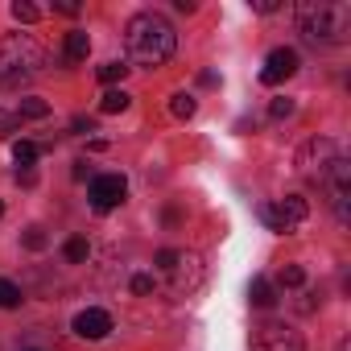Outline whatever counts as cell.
I'll return each mask as SVG.
<instances>
[{"instance_id": "obj_1", "label": "cell", "mask_w": 351, "mask_h": 351, "mask_svg": "<svg viewBox=\"0 0 351 351\" xmlns=\"http://www.w3.org/2000/svg\"><path fill=\"white\" fill-rule=\"evenodd\" d=\"M124 46H128V58L145 71H157L173 58V50H178V34H173V25L161 17V13H136L124 29Z\"/></svg>"}, {"instance_id": "obj_2", "label": "cell", "mask_w": 351, "mask_h": 351, "mask_svg": "<svg viewBox=\"0 0 351 351\" xmlns=\"http://www.w3.org/2000/svg\"><path fill=\"white\" fill-rule=\"evenodd\" d=\"M302 34L314 46H343L351 38V5L347 0H306L298 9Z\"/></svg>"}, {"instance_id": "obj_3", "label": "cell", "mask_w": 351, "mask_h": 351, "mask_svg": "<svg viewBox=\"0 0 351 351\" xmlns=\"http://www.w3.org/2000/svg\"><path fill=\"white\" fill-rule=\"evenodd\" d=\"M46 66V50L34 34H5L0 38V87H21Z\"/></svg>"}, {"instance_id": "obj_4", "label": "cell", "mask_w": 351, "mask_h": 351, "mask_svg": "<svg viewBox=\"0 0 351 351\" xmlns=\"http://www.w3.org/2000/svg\"><path fill=\"white\" fill-rule=\"evenodd\" d=\"M157 269L165 273V285L173 298H186L203 285V261L195 252H173V248H161L157 252Z\"/></svg>"}, {"instance_id": "obj_5", "label": "cell", "mask_w": 351, "mask_h": 351, "mask_svg": "<svg viewBox=\"0 0 351 351\" xmlns=\"http://www.w3.org/2000/svg\"><path fill=\"white\" fill-rule=\"evenodd\" d=\"M335 157H343L339 145H335L330 136H314V141H306V145L298 149V173L322 186V178H326V169L335 165Z\"/></svg>"}, {"instance_id": "obj_6", "label": "cell", "mask_w": 351, "mask_h": 351, "mask_svg": "<svg viewBox=\"0 0 351 351\" xmlns=\"http://www.w3.org/2000/svg\"><path fill=\"white\" fill-rule=\"evenodd\" d=\"M306 199H298V195H285V199H277V203H265L261 207V219L269 223V232H298L302 223H306Z\"/></svg>"}, {"instance_id": "obj_7", "label": "cell", "mask_w": 351, "mask_h": 351, "mask_svg": "<svg viewBox=\"0 0 351 351\" xmlns=\"http://www.w3.org/2000/svg\"><path fill=\"white\" fill-rule=\"evenodd\" d=\"M252 351H306V343L285 322H261L252 330Z\"/></svg>"}, {"instance_id": "obj_8", "label": "cell", "mask_w": 351, "mask_h": 351, "mask_svg": "<svg viewBox=\"0 0 351 351\" xmlns=\"http://www.w3.org/2000/svg\"><path fill=\"white\" fill-rule=\"evenodd\" d=\"M124 195H128V182L120 178V173H99V178H91V186H87V199H91V207L99 215L116 211L124 203Z\"/></svg>"}, {"instance_id": "obj_9", "label": "cell", "mask_w": 351, "mask_h": 351, "mask_svg": "<svg viewBox=\"0 0 351 351\" xmlns=\"http://www.w3.org/2000/svg\"><path fill=\"white\" fill-rule=\"evenodd\" d=\"M293 75H298V50H289V46L273 50V54L265 58V66H261V83H265V87H281V83L293 79Z\"/></svg>"}, {"instance_id": "obj_10", "label": "cell", "mask_w": 351, "mask_h": 351, "mask_svg": "<svg viewBox=\"0 0 351 351\" xmlns=\"http://www.w3.org/2000/svg\"><path fill=\"white\" fill-rule=\"evenodd\" d=\"M112 330V314L108 310H83V314H75V335L79 339H104Z\"/></svg>"}, {"instance_id": "obj_11", "label": "cell", "mask_w": 351, "mask_h": 351, "mask_svg": "<svg viewBox=\"0 0 351 351\" xmlns=\"http://www.w3.org/2000/svg\"><path fill=\"white\" fill-rule=\"evenodd\" d=\"M248 302L261 306V310L277 306V289H273V281H269V277H252V285H248Z\"/></svg>"}, {"instance_id": "obj_12", "label": "cell", "mask_w": 351, "mask_h": 351, "mask_svg": "<svg viewBox=\"0 0 351 351\" xmlns=\"http://www.w3.org/2000/svg\"><path fill=\"white\" fill-rule=\"evenodd\" d=\"M91 54V38L83 34V29H75V34H66V62L75 66V62H83Z\"/></svg>"}, {"instance_id": "obj_13", "label": "cell", "mask_w": 351, "mask_h": 351, "mask_svg": "<svg viewBox=\"0 0 351 351\" xmlns=\"http://www.w3.org/2000/svg\"><path fill=\"white\" fill-rule=\"evenodd\" d=\"M62 256H66V261H71V265H83V261H87V256H91V244H87V240H83V236H71V240H66V244H62Z\"/></svg>"}, {"instance_id": "obj_14", "label": "cell", "mask_w": 351, "mask_h": 351, "mask_svg": "<svg viewBox=\"0 0 351 351\" xmlns=\"http://www.w3.org/2000/svg\"><path fill=\"white\" fill-rule=\"evenodd\" d=\"M42 116H50L46 99H21L17 104V120H42Z\"/></svg>"}, {"instance_id": "obj_15", "label": "cell", "mask_w": 351, "mask_h": 351, "mask_svg": "<svg viewBox=\"0 0 351 351\" xmlns=\"http://www.w3.org/2000/svg\"><path fill=\"white\" fill-rule=\"evenodd\" d=\"M128 108V95L124 91H104V99H99V112L104 116H116V112H124Z\"/></svg>"}, {"instance_id": "obj_16", "label": "cell", "mask_w": 351, "mask_h": 351, "mask_svg": "<svg viewBox=\"0 0 351 351\" xmlns=\"http://www.w3.org/2000/svg\"><path fill=\"white\" fill-rule=\"evenodd\" d=\"M38 153H42V149H38L34 141H17V145H13V161H17V165H25V169L38 161Z\"/></svg>"}, {"instance_id": "obj_17", "label": "cell", "mask_w": 351, "mask_h": 351, "mask_svg": "<svg viewBox=\"0 0 351 351\" xmlns=\"http://www.w3.org/2000/svg\"><path fill=\"white\" fill-rule=\"evenodd\" d=\"M169 112H173V116H178V120H191V116H195V95H186V91H178V95H173V99H169Z\"/></svg>"}, {"instance_id": "obj_18", "label": "cell", "mask_w": 351, "mask_h": 351, "mask_svg": "<svg viewBox=\"0 0 351 351\" xmlns=\"http://www.w3.org/2000/svg\"><path fill=\"white\" fill-rule=\"evenodd\" d=\"M13 306H21V289L9 277H0V310H13Z\"/></svg>"}, {"instance_id": "obj_19", "label": "cell", "mask_w": 351, "mask_h": 351, "mask_svg": "<svg viewBox=\"0 0 351 351\" xmlns=\"http://www.w3.org/2000/svg\"><path fill=\"white\" fill-rule=\"evenodd\" d=\"M13 17H17L21 25H34V21L42 17V9H38V5H29V0H13Z\"/></svg>"}, {"instance_id": "obj_20", "label": "cell", "mask_w": 351, "mask_h": 351, "mask_svg": "<svg viewBox=\"0 0 351 351\" xmlns=\"http://www.w3.org/2000/svg\"><path fill=\"white\" fill-rule=\"evenodd\" d=\"M281 285H285V289H302V285H306V269H302V265H285V269H281Z\"/></svg>"}, {"instance_id": "obj_21", "label": "cell", "mask_w": 351, "mask_h": 351, "mask_svg": "<svg viewBox=\"0 0 351 351\" xmlns=\"http://www.w3.org/2000/svg\"><path fill=\"white\" fill-rule=\"evenodd\" d=\"M124 75H128L124 62H104V66H99V79H104V83H120Z\"/></svg>"}, {"instance_id": "obj_22", "label": "cell", "mask_w": 351, "mask_h": 351, "mask_svg": "<svg viewBox=\"0 0 351 351\" xmlns=\"http://www.w3.org/2000/svg\"><path fill=\"white\" fill-rule=\"evenodd\" d=\"M21 244L38 252V248H46V232H42V228H25V236H21Z\"/></svg>"}, {"instance_id": "obj_23", "label": "cell", "mask_w": 351, "mask_h": 351, "mask_svg": "<svg viewBox=\"0 0 351 351\" xmlns=\"http://www.w3.org/2000/svg\"><path fill=\"white\" fill-rule=\"evenodd\" d=\"M269 116H273V120L293 116V99H273V104H269Z\"/></svg>"}, {"instance_id": "obj_24", "label": "cell", "mask_w": 351, "mask_h": 351, "mask_svg": "<svg viewBox=\"0 0 351 351\" xmlns=\"http://www.w3.org/2000/svg\"><path fill=\"white\" fill-rule=\"evenodd\" d=\"M132 293H153V277L149 273H136L132 277Z\"/></svg>"}, {"instance_id": "obj_25", "label": "cell", "mask_w": 351, "mask_h": 351, "mask_svg": "<svg viewBox=\"0 0 351 351\" xmlns=\"http://www.w3.org/2000/svg\"><path fill=\"white\" fill-rule=\"evenodd\" d=\"M54 9H58V13H66V17H75V13H79V5H75V0H58Z\"/></svg>"}, {"instance_id": "obj_26", "label": "cell", "mask_w": 351, "mask_h": 351, "mask_svg": "<svg viewBox=\"0 0 351 351\" xmlns=\"http://www.w3.org/2000/svg\"><path fill=\"white\" fill-rule=\"evenodd\" d=\"M21 120H17V112H0V128H17Z\"/></svg>"}, {"instance_id": "obj_27", "label": "cell", "mask_w": 351, "mask_h": 351, "mask_svg": "<svg viewBox=\"0 0 351 351\" xmlns=\"http://www.w3.org/2000/svg\"><path fill=\"white\" fill-rule=\"evenodd\" d=\"M71 128H75V132H91L95 124H91V120H83V116H75V124H71Z\"/></svg>"}, {"instance_id": "obj_28", "label": "cell", "mask_w": 351, "mask_h": 351, "mask_svg": "<svg viewBox=\"0 0 351 351\" xmlns=\"http://www.w3.org/2000/svg\"><path fill=\"white\" fill-rule=\"evenodd\" d=\"M339 351H347V339H343V343H339Z\"/></svg>"}, {"instance_id": "obj_29", "label": "cell", "mask_w": 351, "mask_h": 351, "mask_svg": "<svg viewBox=\"0 0 351 351\" xmlns=\"http://www.w3.org/2000/svg\"><path fill=\"white\" fill-rule=\"evenodd\" d=\"M21 351H38V347H21Z\"/></svg>"}, {"instance_id": "obj_30", "label": "cell", "mask_w": 351, "mask_h": 351, "mask_svg": "<svg viewBox=\"0 0 351 351\" xmlns=\"http://www.w3.org/2000/svg\"><path fill=\"white\" fill-rule=\"evenodd\" d=\"M0 215H5V203H0Z\"/></svg>"}]
</instances>
